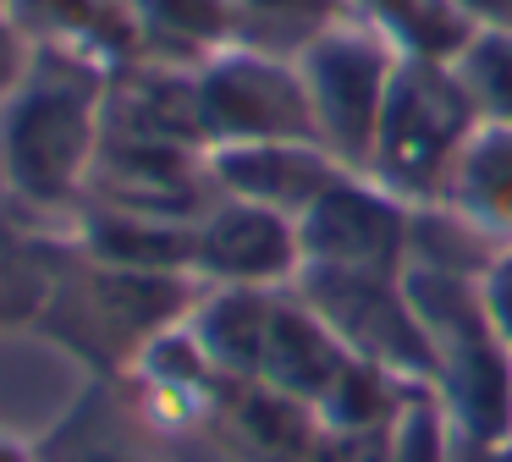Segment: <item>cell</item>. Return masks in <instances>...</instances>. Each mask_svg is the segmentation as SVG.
Returning a JSON list of instances; mask_svg holds the SVG:
<instances>
[{
	"label": "cell",
	"instance_id": "cell-1",
	"mask_svg": "<svg viewBox=\"0 0 512 462\" xmlns=\"http://www.w3.org/2000/svg\"><path fill=\"white\" fill-rule=\"evenodd\" d=\"M105 110L100 61L61 44H39L28 55L23 83L6 94L0 116V165L23 193L61 198L78 182L94 149V121Z\"/></svg>",
	"mask_w": 512,
	"mask_h": 462
},
{
	"label": "cell",
	"instance_id": "cell-2",
	"mask_svg": "<svg viewBox=\"0 0 512 462\" xmlns=\"http://www.w3.org/2000/svg\"><path fill=\"white\" fill-rule=\"evenodd\" d=\"M28 55H34V50L23 44V22H17L12 11H0V99H6L17 83H23Z\"/></svg>",
	"mask_w": 512,
	"mask_h": 462
}]
</instances>
